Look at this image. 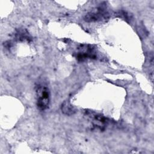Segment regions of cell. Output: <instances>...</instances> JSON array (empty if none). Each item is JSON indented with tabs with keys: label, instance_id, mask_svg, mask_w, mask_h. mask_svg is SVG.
Instances as JSON below:
<instances>
[{
	"label": "cell",
	"instance_id": "277c9868",
	"mask_svg": "<svg viewBox=\"0 0 154 154\" xmlns=\"http://www.w3.org/2000/svg\"><path fill=\"white\" fill-rule=\"evenodd\" d=\"M62 112L67 116H71L75 113V108L71 105L69 100L64 101L61 105Z\"/></svg>",
	"mask_w": 154,
	"mask_h": 154
},
{
	"label": "cell",
	"instance_id": "6da1fadb",
	"mask_svg": "<svg viewBox=\"0 0 154 154\" xmlns=\"http://www.w3.org/2000/svg\"><path fill=\"white\" fill-rule=\"evenodd\" d=\"M35 92L38 108L41 111L46 109L49 106L50 102V93L48 88L39 84L36 87Z\"/></svg>",
	"mask_w": 154,
	"mask_h": 154
},
{
	"label": "cell",
	"instance_id": "7a4b0ae2",
	"mask_svg": "<svg viewBox=\"0 0 154 154\" xmlns=\"http://www.w3.org/2000/svg\"><path fill=\"white\" fill-rule=\"evenodd\" d=\"M78 49V51L76 53V58L79 61H84L88 58L93 59L96 58L94 48L91 45H81Z\"/></svg>",
	"mask_w": 154,
	"mask_h": 154
},
{
	"label": "cell",
	"instance_id": "5b68a950",
	"mask_svg": "<svg viewBox=\"0 0 154 154\" xmlns=\"http://www.w3.org/2000/svg\"><path fill=\"white\" fill-rule=\"evenodd\" d=\"M15 37L16 39L19 41H27L30 42L31 40V37L29 33L27 32L26 30L22 29H19L17 31L16 33L15 34Z\"/></svg>",
	"mask_w": 154,
	"mask_h": 154
},
{
	"label": "cell",
	"instance_id": "3957f363",
	"mask_svg": "<svg viewBox=\"0 0 154 154\" xmlns=\"http://www.w3.org/2000/svg\"><path fill=\"white\" fill-rule=\"evenodd\" d=\"M108 15V13L103 8H99L96 11L87 14L84 17V20L87 22H96L106 18Z\"/></svg>",
	"mask_w": 154,
	"mask_h": 154
}]
</instances>
